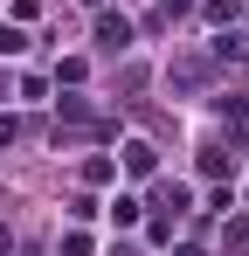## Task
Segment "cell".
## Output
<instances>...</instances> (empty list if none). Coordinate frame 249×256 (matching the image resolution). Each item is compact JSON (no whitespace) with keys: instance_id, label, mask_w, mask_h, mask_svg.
<instances>
[{"instance_id":"1","label":"cell","mask_w":249,"mask_h":256,"mask_svg":"<svg viewBox=\"0 0 249 256\" xmlns=\"http://www.w3.org/2000/svg\"><path fill=\"white\" fill-rule=\"evenodd\" d=\"M21 48V28H0V56H14Z\"/></svg>"}]
</instances>
